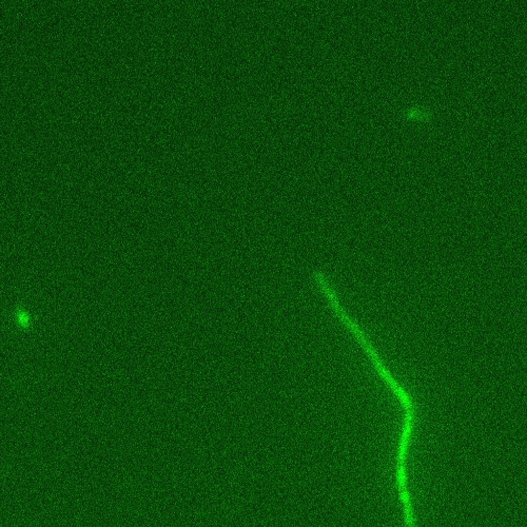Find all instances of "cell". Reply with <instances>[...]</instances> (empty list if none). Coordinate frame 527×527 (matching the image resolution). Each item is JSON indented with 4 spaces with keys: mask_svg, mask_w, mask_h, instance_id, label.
<instances>
[{
    "mask_svg": "<svg viewBox=\"0 0 527 527\" xmlns=\"http://www.w3.org/2000/svg\"><path fill=\"white\" fill-rule=\"evenodd\" d=\"M396 483H398L399 492L407 490V478L405 464H398L396 466Z\"/></svg>",
    "mask_w": 527,
    "mask_h": 527,
    "instance_id": "1",
    "label": "cell"
}]
</instances>
